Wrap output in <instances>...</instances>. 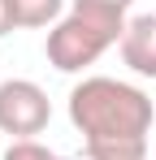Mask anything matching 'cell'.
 Returning <instances> with one entry per match:
<instances>
[{"instance_id":"cell-1","label":"cell","mask_w":156,"mask_h":160,"mask_svg":"<svg viewBox=\"0 0 156 160\" xmlns=\"http://www.w3.org/2000/svg\"><path fill=\"white\" fill-rule=\"evenodd\" d=\"M70 121L82 134L87 160H148L156 108L139 87L96 74L70 91Z\"/></svg>"},{"instance_id":"cell-2","label":"cell","mask_w":156,"mask_h":160,"mask_svg":"<svg viewBox=\"0 0 156 160\" xmlns=\"http://www.w3.org/2000/svg\"><path fill=\"white\" fill-rule=\"evenodd\" d=\"M130 4L134 0H74L70 13L48 30V65L61 74H82L87 65H96L113 43H122Z\"/></svg>"},{"instance_id":"cell-3","label":"cell","mask_w":156,"mask_h":160,"mask_svg":"<svg viewBox=\"0 0 156 160\" xmlns=\"http://www.w3.org/2000/svg\"><path fill=\"white\" fill-rule=\"evenodd\" d=\"M52 121V104L44 87L30 78H9L0 82V134H13V143L44 134Z\"/></svg>"},{"instance_id":"cell-4","label":"cell","mask_w":156,"mask_h":160,"mask_svg":"<svg viewBox=\"0 0 156 160\" xmlns=\"http://www.w3.org/2000/svg\"><path fill=\"white\" fill-rule=\"evenodd\" d=\"M122 61L139 78H156V18L152 13L130 18L126 35H122Z\"/></svg>"},{"instance_id":"cell-5","label":"cell","mask_w":156,"mask_h":160,"mask_svg":"<svg viewBox=\"0 0 156 160\" xmlns=\"http://www.w3.org/2000/svg\"><path fill=\"white\" fill-rule=\"evenodd\" d=\"M13 4V26H52L65 18V0H9Z\"/></svg>"},{"instance_id":"cell-6","label":"cell","mask_w":156,"mask_h":160,"mask_svg":"<svg viewBox=\"0 0 156 160\" xmlns=\"http://www.w3.org/2000/svg\"><path fill=\"white\" fill-rule=\"evenodd\" d=\"M4 160H70V156H52L44 143H35V138H22V143H13V147L4 152Z\"/></svg>"},{"instance_id":"cell-7","label":"cell","mask_w":156,"mask_h":160,"mask_svg":"<svg viewBox=\"0 0 156 160\" xmlns=\"http://www.w3.org/2000/svg\"><path fill=\"white\" fill-rule=\"evenodd\" d=\"M9 30H13V4H9V0H0V39H4Z\"/></svg>"}]
</instances>
